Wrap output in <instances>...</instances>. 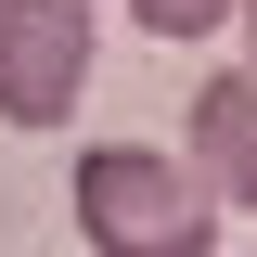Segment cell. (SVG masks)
Returning a JSON list of instances; mask_svg holds the SVG:
<instances>
[{
	"label": "cell",
	"mask_w": 257,
	"mask_h": 257,
	"mask_svg": "<svg viewBox=\"0 0 257 257\" xmlns=\"http://www.w3.org/2000/svg\"><path fill=\"white\" fill-rule=\"evenodd\" d=\"M128 26H142V39H219L231 0H128Z\"/></svg>",
	"instance_id": "obj_4"
},
{
	"label": "cell",
	"mask_w": 257,
	"mask_h": 257,
	"mask_svg": "<svg viewBox=\"0 0 257 257\" xmlns=\"http://www.w3.org/2000/svg\"><path fill=\"white\" fill-rule=\"evenodd\" d=\"M180 167L219 193V206H244V219H257V77H244V64L193 90V116H180Z\"/></svg>",
	"instance_id": "obj_3"
},
{
	"label": "cell",
	"mask_w": 257,
	"mask_h": 257,
	"mask_svg": "<svg viewBox=\"0 0 257 257\" xmlns=\"http://www.w3.org/2000/svg\"><path fill=\"white\" fill-rule=\"evenodd\" d=\"M77 231L103 257H206L219 244V193L155 142H90L77 155Z\"/></svg>",
	"instance_id": "obj_1"
},
{
	"label": "cell",
	"mask_w": 257,
	"mask_h": 257,
	"mask_svg": "<svg viewBox=\"0 0 257 257\" xmlns=\"http://www.w3.org/2000/svg\"><path fill=\"white\" fill-rule=\"evenodd\" d=\"M90 90V0H0V116L64 128Z\"/></svg>",
	"instance_id": "obj_2"
},
{
	"label": "cell",
	"mask_w": 257,
	"mask_h": 257,
	"mask_svg": "<svg viewBox=\"0 0 257 257\" xmlns=\"http://www.w3.org/2000/svg\"><path fill=\"white\" fill-rule=\"evenodd\" d=\"M231 13H244V64H257V0H231Z\"/></svg>",
	"instance_id": "obj_5"
}]
</instances>
